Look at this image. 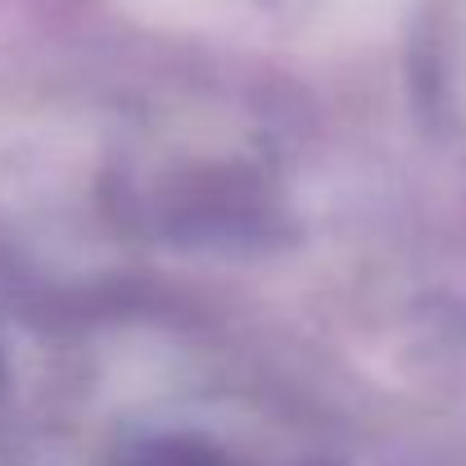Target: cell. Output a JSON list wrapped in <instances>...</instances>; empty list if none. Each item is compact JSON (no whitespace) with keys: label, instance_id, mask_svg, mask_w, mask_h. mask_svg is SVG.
Masks as SVG:
<instances>
[{"label":"cell","instance_id":"1","mask_svg":"<svg viewBox=\"0 0 466 466\" xmlns=\"http://www.w3.org/2000/svg\"><path fill=\"white\" fill-rule=\"evenodd\" d=\"M118 195L146 227L186 240H227L277 218V190L258 146L218 137L213 127L172 123L132 146L118 167Z\"/></svg>","mask_w":466,"mask_h":466}]
</instances>
